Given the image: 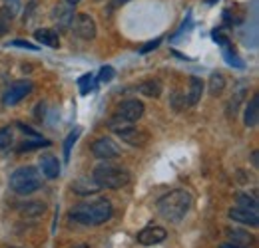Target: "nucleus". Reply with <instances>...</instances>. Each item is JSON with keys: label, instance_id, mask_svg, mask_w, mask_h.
I'll list each match as a JSON object with an SVG mask.
<instances>
[{"label": "nucleus", "instance_id": "nucleus-25", "mask_svg": "<svg viewBox=\"0 0 259 248\" xmlns=\"http://www.w3.org/2000/svg\"><path fill=\"white\" fill-rule=\"evenodd\" d=\"M14 141V133H12V127L10 125H6V127H2L0 129V149H6V147H10V143Z\"/></svg>", "mask_w": 259, "mask_h": 248}, {"label": "nucleus", "instance_id": "nucleus-35", "mask_svg": "<svg viewBox=\"0 0 259 248\" xmlns=\"http://www.w3.org/2000/svg\"><path fill=\"white\" fill-rule=\"evenodd\" d=\"M66 2H68V4H70V6H76V4H78V2H80V0H66Z\"/></svg>", "mask_w": 259, "mask_h": 248}, {"label": "nucleus", "instance_id": "nucleus-13", "mask_svg": "<svg viewBox=\"0 0 259 248\" xmlns=\"http://www.w3.org/2000/svg\"><path fill=\"white\" fill-rule=\"evenodd\" d=\"M34 38L42 44V46H48V48H58L60 46V36L58 32L50 30V28H40V30L34 32Z\"/></svg>", "mask_w": 259, "mask_h": 248}, {"label": "nucleus", "instance_id": "nucleus-2", "mask_svg": "<svg viewBox=\"0 0 259 248\" xmlns=\"http://www.w3.org/2000/svg\"><path fill=\"white\" fill-rule=\"evenodd\" d=\"M70 220H76L80 224H86V226H98V224H104L106 220H110L112 217V205L108 201H94V203H82V205H76L72 211H70Z\"/></svg>", "mask_w": 259, "mask_h": 248}, {"label": "nucleus", "instance_id": "nucleus-36", "mask_svg": "<svg viewBox=\"0 0 259 248\" xmlns=\"http://www.w3.org/2000/svg\"><path fill=\"white\" fill-rule=\"evenodd\" d=\"M126 2H130V0H116V4H126Z\"/></svg>", "mask_w": 259, "mask_h": 248}, {"label": "nucleus", "instance_id": "nucleus-14", "mask_svg": "<svg viewBox=\"0 0 259 248\" xmlns=\"http://www.w3.org/2000/svg\"><path fill=\"white\" fill-rule=\"evenodd\" d=\"M138 92L146 97H160L162 95V82L160 80H146L138 86Z\"/></svg>", "mask_w": 259, "mask_h": 248}, {"label": "nucleus", "instance_id": "nucleus-17", "mask_svg": "<svg viewBox=\"0 0 259 248\" xmlns=\"http://www.w3.org/2000/svg\"><path fill=\"white\" fill-rule=\"evenodd\" d=\"M72 191L76 193V195H94L100 191V187L96 185V181L92 179H78V181H74L72 183Z\"/></svg>", "mask_w": 259, "mask_h": 248}, {"label": "nucleus", "instance_id": "nucleus-1", "mask_svg": "<svg viewBox=\"0 0 259 248\" xmlns=\"http://www.w3.org/2000/svg\"><path fill=\"white\" fill-rule=\"evenodd\" d=\"M158 213L160 217L169 220V222H180L182 218L188 215L190 207H192V195L184 189H176L169 191L167 195H163L158 201Z\"/></svg>", "mask_w": 259, "mask_h": 248}, {"label": "nucleus", "instance_id": "nucleus-33", "mask_svg": "<svg viewBox=\"0 0 259 248\" xmlns=\"http://www.w3.org/2000/svg\"><path fill=\"white\" fill-rule=\"evenodd\" d=\"M251 161H253V165L257 167V151H253V155H251Z\"/></svg>", "mask_w": 259, "mask_h": 248}, {"label": "nucleus", "instance_id": "nucleus-19", "mask_svg": "<svg viewBox=\"0 0 259 248\" xmlns=\"http://www.w3.org/2000/svg\"><path fill=\"white\" fill-rule=\"evenodd\" d=\"M227 236L233 240V244L241 246V244H249L253 240V236L245 230H239V228H227Z\"/></svg>", "mask_w": 259, "mask_h": 248}, {"label": "nucleus", "instance_id": "nucleus-31", "mask_svg": "<svg viewBox=\"0 0 259 248\" xmlns=\"http://www.w3.org/2000/svg\"><path fill=\"white\" fill-rule=\"evenodd\" d=\"M12 46H18V48H24V50H38L34 44L24 42V40H14V42H12Z\"/></svg>", "mask_w": 259, "mask_h": 248}, {"label": "nucleus", "instance_id": "nucleus-5", "mask_svg": "<svg viewBox=\"0 0 259 248\" xmlns=\"http://www.w3.org/2000/svg\"><path fill=\"white\" fill-rule=\"evenodd\" d=\"M142 115H144V103L140 99H126L118 105L116 115L108 121V125L112 131H118V129H124L134 121H138Z\"/></svg>", "mask_w": 259, "mask_h": 248}, {"label": "nucleus", "instance_id": "nucleus-12", "mask_svg": "<svg viewBox=\"0 0 259 248\" xmlns=\"http://www.w3.org/2000/svg\"><path fill=\"white\" fill-rule=\"evenodd\" d=\"M40 167L46 179H58L60 177V161L52 155H44L40 159Z\"/></svg>", "mask_w": 259, "mask_h": 248}, {"label": "nucleus", "instance_id": "nucleus-11", "mask_svg": "<svg viewBox=\"0 0 259 248\" xmlns=\"http://www.w3.org/2000/svg\"><path fill=\"white\" fill-rule=\"evenodd\" d=\"M229 218L233 222H239V224H245V226H257L259 224V217L255 211H245V209H231L229 211Z\"/></svg>", "mask_w": 259, "mask_h": 248}, {"label": "nucleus", "instance_id": "nucleus-32", "mask_svg": "<svg viewBox=\"0 0 259 248\" xmlns=\"http://www.w3.org/2000/svg\"><path fill=\"white\" fill-rule=\"evenodd\" d=\"M18 127H20L24 133H28V135H32V137H38V133H36V131H32L30 127H26V125H22V123H18Z\"/></svg>", "mask_w": 259, "mask_h": 248}, {"label": "nucleus", "instance_id": "nucleus-9", "mask_svg": "<svg viewBox=\"0 0 259 248\" xmlns=\"http://www.w3.org/2000/svg\"><path fill=\"white\" fill-rule=\"evenodd\" d=\"M92 153L98 157V159H116V157L120 155V147L112 141V139H108V137H100L96 139L94 143H92Z\"/></svg>", "mask_w": 259, "mask_h": 248}, {"label": "nucleus", "instance_id": "nucleus-16", "mask_svg": "<svg viewBox=\"0 0 259 248\" xmlns=\"http://www.w3.org/2000/svg\"><path fill=\"white\" fill-rule=\"evenodd\" d=\"M203 95V82L199 78H192L190 80V92L186 95V103L188 105H195Z\"/></svg>", "mask_w": 259, "mask_h": 248}, {"label": "nucleus", "instance_id": "nucleus-34", "mask_svg": "<svg viewBox=\"0 0 259 248\" xmlns=\"http://www.w3.org/2000/svg\"><path fill=\"white\" fill-rule=\"evenodd\" d=\"M220 248H241V246H237V244H222Z\"/></svg>", "mask_w": 259, "mask_h": 248}, {"label": "nucleus", "instance_id": "nucleus-21", "mask_svg": "<svg viewBox=\"0 0 259 248\" xmlns=\"http://www.w3.org/2000/svg\"><path fill=\"white\" fill-rule=\"evenodd\" d=\"M78 88H80V93L82 95H88L90 92L96 90V78L92 74H84L80 80H78Z\"/></svg>", "mask_w": 259, "mask_h": 248}, {"label": "nucleus", "instance_id": "nucleus-20", "mask_svg": "<svg viewBox=\"0 0 259 248\" xmlns=\"http://www.w3.org/2000/svg\"><path fill=\"white\" fill-rule=\"evenodd\" d=\"M224 88H226V78H224V74L213 72L211 78H209V93H211V95H220V93L224 92Z\"/></svg>", "mask_w": 259, "mask_h": 248}, {"label": "nucleus", "instance_id": "nucleus-24", "mask_svg": "<svg viewBox=\"0 0 259 248\" xmlns=\"http://www.w3.org/2000/svg\"><path fill=\"white\" fill-rule=\"evenodd\" d=\"M12 16H14V14H12L6 6L0 8V38L8 32V26H10V22H12Z\"/></svg>", "mask_w": 259, "mask_h": 248}, {"label": "nucleus", "instance_id": "nucleus-27", "mask_svg": "<svg viewBox=\"0 0 259 248\" xmlns=\"http://www.w3.org/2000/svg\"><path fill=\"white\" fill-rule=\"evenodd\" d=\"M114 76H116V70H114L112 66H104V68L100 70V74H98V80H96V82L108 84V82H112V80H114Z\"/></svg>", "mask_w": 259, "mask_h": 248}, {"label": "nucleus", "instance_id": "nucleus-4", "mask_svg": "<svg viewBox=\"0 0 259 248\" xmlns=\"http://www.w3.org/2000/svg\"><path fill=\"white\" fill-rule=\"evenodd\" d=\"M92 179L96 181V185L100 189H122L130 183V173L126 169L104 163V165H98L94 169Z\"/></svg>", "mask_w": 259, "mask_h": 248}, {"label": "nucleus", "instance_id": "nucleus-7", "mask_svg": "<svg viewBox=\"0 0 259 248\" xmlns=\"http://www.w3.org/2000/svg\"><path fill=\"white\" fill-rule=\"evenodd\" d=\"M30 92H32V82H28V80L14 82V84L4 92L2 103H4V105H16L18 101H22Z\"/></svg>", "mask_w": 259, "mask_h": 248}, {"label": "nucleus", "instance_id": "nucleus-26", "mask_svg": "<svg viewBox=\"0 0 259 248\" xmlns=\"http://www.w3.org/2000/svg\"><path fill=\"white\" fill-rule=\"evenodd\" d=\"M48 145H50L48 139H36V141H26V143H22V145L18 147V151H20V153H22V151H34V149L48 147Z\"/></svg>", "mask_w": 259, "mask_h": 248}, {"label": "nucleus", "instance_id": "nucleus-18", "mask_svg": "<svg viewBox=\"0 0 259 248\" xmlns=\"http://www.w3.org/2000/svg\"><path fill=\"white\" fill-rule=\"evenodd\" d=\"M54 18L60 26H70L72 24V18H74V10L70 8V4H60L54 12Z\"/></svg>", "mask_w": 259, "mask_h": 248}, {"label": "nucleus", "instance_id": "nucleus-3", "mask_svg": "<svg viewBox=\"0 0 259 248\" xmlns=\"http://www.w3.org/2000/svg\"><path fill=\"white\" fill-rule=\"evenodd\" d=\"M42 187V177L36 167H18L10 175V189L16 195H32Z\"/></svg>", "mask_w": 259, "mask_h": 248}, {"label": "nucleus", "instance_id": "nucleus-10", "mask_svg": "<svg viewBox=\"0 0 259 248\" xmlns=\"http://www.w3.org/2000/svg\"><path fill=\"white\" fill-rule=\"evenodd\" d=\"M167 238V232L162 226H148L144 230L138 232V242L142 246H154V244H160Z\"/></svg>", "mask_w": 259, "mask_h": 248}, {"label": "nucleus", "instance_id": "nucleus-28", "mask_svg": "<svg viewBox=\"0 0 259 248\" xmlns=\"http://www.w3.org/2000/svg\"><path fill=\"white\" fill-rule=\"evenodd\" d=\"M78 135H80V129H74V131H72V133L66 137V141H64V161H68V159H70V149H72V145L76 143Z\"/></svg>", "mask_w": 259, "mask_h": 248}, {"label": "nucleus", "instance_id": "nucleus-30", "mask_svg": "<svg viewBox=\"0 0 259 248\" xmlns=\"http://www.w3.org/2000/svg\"><path fill=\"white\" fill-rule=\"evenodd\" d=\"M160 44H162V40L158 38V40H154V42H148V44H146V46H144L140 52H142V54H146V52H152V50H156Z\"/></svg>", "mask_w": 259, "mask_h": 248}, {"label": "nucleus", "instance_id": "nucleus-29", "mask_svg": "<svg viewBox=\"0 0 259 248\" xmlns=\"http://www.w3.org/2000/svg\"><path fill=\"white\" fill-rule=\"evenodd\" d=\"M4 2H6L4 6H6V8L12 12V14H16V12L20 10V0H4Z\"/></svg>", "mask_w": 259, "mask_h": 248}, {"label": "nucleus", "instance_id": "nucleus-15", "mask_svg": "<svg viewBox=\"0 0 259 248\" xmlns=\"http://www.w3.org/2000/svg\"><path fill=\"white\" fill-rule=\"evenodd\" d=\"M259 121V95H253L245 107V125L255 127Z\"/></svg>", "mask_w": 259, "mask_h": 248}, {"label": "nucleus", "instance_id": "nucleus-23", "mask_svg": "<svg viewBox=\"0 0 259 248\" xmlns=\"http://www.w3.org/2000/svg\"><path fill=\"white\" fill-rule=\"evenodd\" d=\"M237 207L245 209V211H255L257 213V199L249 197V195H239L237 197Z\"/></svg>", "mask_w": 259, "mask_h": 248}, {"label": "nucleus", "instance_id": "nucleus-6", "mask_svg": "<svg viewBox=\"0 0 259 248\" xmlns=\"http://www.w3.org/2000/svg\"><path fill=\"white\" fill-rule=\"evenodd\" d=\"M72 30L74 34L78 36V38H82V40H92V38H96V22H94V18L92 16H88V14H76L74 18H72Z\"/></svg>", "mask_w": 259, "mask_h": 248}, {"label": "nucleus", "instance_id": "nucleus-8", "mask_svg": "<svg viewBox=\"0 0 259 248\" xmlns=\"http://www.w3.org/2000/svg\"><path fill=\"white\" fill-rule=\"evenodd\" d=\"M116 133H118V137L122 141H126L132 147H144L150 141V133L148 131H144L140 127H132V125L124 127V129H118Z\"/></svg>", "mask_w": 259, "mask_h": 248}, {"label": "nucleus", "instance_id": "nucleus-22", "mask_svg": "<svg viewBox=\"0 0 259 248\" xmlns=\"http://www.w3.org/2000/svg\"><path fill=\"white\" fill-rule=\"evenodd\" d=\"M46 211V205L44 203H28V205H20V213L24 217H38Z\"/></svg>", "mask_w": 259, "mask_h": 248}]
</instances>
